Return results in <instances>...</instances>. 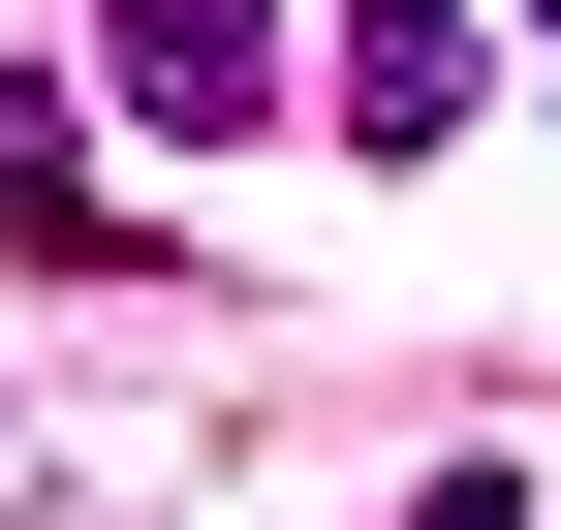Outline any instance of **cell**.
<instances>
[{
    "label": "cell",
    "instance_id": "6da1fadb",
    "mask_svg": "<svg viewBox=\"0 0 561 530\" xmlns=\"http://www.w3.org/2000/svg\"><path fill=\"white\" fill-rule=\"evenodd\" d=\"M94 125L125 157H250V125H312V32H280V0H94Z\"/></svg>",
    "mask_w": 561,
    "mask_h": 530
},
{
    "label": "cell",
    "instance_id": "7a4b0ae2",
    "mask_svg": "<svg viewBox=\"0 0 561 530\" xmlns=\"http://www.w3.org/2000/svg\"><path fill=\"white\" fill-rule=\"evenodd\" d=\"M312 125H343V157H468V125H500V32H468V0H343Z\"/></svg>",
    "mask_w": 561,
    "mask_h": 530
},
{
    "label": "cell",
    "instance_id": "3957f363",
    "mask_svg": "<svg viewBox=\"0 0 561 530\" xmlns=\"http://www.w3.org/2000/svg\"><path fill=\"white\" fill-rule=\"evenodd\" d=\"M0 250H32V281H125V187H94V62H0Z\"/></svg>",
    "mask_w": 561,
    "mask_h": 530
},
{
    "label": "cell",
    "instance_id": "277c9868",
    "mask_svg": "<svg viewBox=\"0 0 561 530\" xmlns=\"http://www.w3.org/2000/svg\"><path fill=\"white\" fill-rule=\"evenodd\" d=\"M405 530H561V499H530V469H405Z\"/></svg>",
    "mask_w": 561,
    "mask_h": 530
},
{
    "label": "cell",
    "instance_id": "5b68a950",
    "mask_svg": "<svg viewBox=\"0 0 561 530\" xmlns=\"http://www.w3.org/2000/svg\"><path fill=\"white\" fill-rule=\"evenodd\" d=\"M530 62H561V0H530Z\"/></svg>",
    "mask_w": 561,
    "mask_h": 530
}]
</instances>
